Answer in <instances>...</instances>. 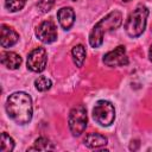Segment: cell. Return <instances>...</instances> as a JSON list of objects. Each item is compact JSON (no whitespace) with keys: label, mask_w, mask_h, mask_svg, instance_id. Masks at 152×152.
<instances>
[{"label":"cell","mask_w":152,"mask_h":152,"mask_svg":"<svg viewBox=\"0 0 152 152\" xmlns=\"http://www.w3.org/2000/svg\"><path fill=\"white\" fill-rule=\"evenodd\" d=\"M7 115L18 125H26L31 121L33 114L32 99L24 91H15L7 97Z\"/></svg>","instance_id":"1"},{"label":"cell","mask_w":152,"mask_h":152,"mask_svg":"<svg viewBox=\"0 0 152 152\" xmlns=\"http://www.w3.org/2000/svg\"><path fill=\"white\" fill-rule=\"evenodd\" d=\"M14 148V140L12 137H10L6 132L1 133V140H0V151L1 152H11Z\"/></svg>","instance_id":"15"},{"label":"cell","mask_w":152,"mask_h":152,"mask_svg":"<svg viewBox=\"0 0 152 152\" xmlns=\"http://www.w3.org/2000/svg\"><path fill=\"white\" fill-rule=\"evenodd\" d=\"M83 142L89 148H100V147L107 145L108 139L100 133H89L86 135Z\"/></svg>","instance_id":"12"},{"label":"cell","mask_w":152,"mask_h":152,"mask_svg":"<svg viewBox=\"0 0 152 152\" xmlns=\"http://www.w3.org/2000/svg\"><path fill=\"white\" fill-rule=\"evenodd\" d=\"M37 38L44 44H51L57 39V27L52 20L42 21L36 28Z\"/></svg>","instance_id":"7"},{"label":"cell","mask_w":152,"mask_h":152,"mask_svg":"<svg viewBox=\"0 0 152 152\" xmlns=\"http://www.w3.org/2000/svg\"><path fill=\"white\" fill-rule=\"evenodd\" d=\"M49 151V150H53V145L50 142V140L45 137H39L36 139L33 147L27 148V151Z\"/></svg>","instance_id":"14"},{"label":"cell","mask_w":152,"mask_h":152,"mask_svg":"<svg viewBox=\"0 0 152 152\" xmlns=\"http://www.w3.org/2000/svg\"><path fill=\"white\" fill-rule=\"evenodd\" d=\"M19 40V34L10 26L2 25L1 26V34H0V44L2 48H11Z\"/></svg>","instance_id":"10"},{"label":"cell","mask_w":152,"mask_h":152,"mask_svg":"<svg viewBox=\"0 0 152 152\" xmlns=\"http://www.w3.org/2000/svg\"><path fill=\"white\" fill-rule=\"evenodd\" d=\"M122 1H125V2H127V1H129V0H122Z\"/></svg>","instance_id":"21"},{"label":"cell","mask_w":152,"mask_h":152,"mask_svg":"<svg viewBox=\"0 0 152 152\" xmlns=\"http://www.w3.org/2000/svg\"><path fill=\"white\" fill-rule=\"evenodd\" d=\"M122 23V14L119 11H112L107 15H104L101 20H99L89 34V44L91 48L96 49L102 45L103 36L107 32L116 30Z\"/></svg>","instance_id":"2"},{"label":"cell","mask_w":152,"mask_h":152,"mask_svg":"<svg viewBox=\"0 0 152 152\" xmlns=\"http://www.w3.org/2000/svg\"><path fill=\"white\" fill-rule=\"evenodd\" d=\"M87 122H88V118H87V109L83 104H77L75 106L70 113H69V118H68V124H69V129L72 133L74 137H80L86 127H87Z\"/></svg>","instance_id":"5"},{"label":"cell","mask_w":152,"mask_h":152,"mask_svg":"<svg viewBox=\"0 0 152 152\" xmlns=\"http://www.w3.org/2000/svg\"><path fill=\"white\" fill-rule=\"evenodd\" d=\"M57 19L62 28L70 30L75 23V12L71 7H62L57 12Z\"/></svg>","instance_id":"9"},{"label":"cell","mask_w":152,"mask_h":152,"mask_svg":"<svg viewBox=\"0 0 152 152\" xmlns=\"http://www.w3.org/2000/svg\"><path fill=\"white\" fill-rule=\"evenodd\" d=\"M0 61L2 63V65H5L7 69L11 70H15L20 66L21 64V57L20 55H18L17 52L13 51H5L1 53Z\"/></svg>","instance_id":"11"},{"label":"cell","mask_w":152,"mask_h":152,"mask_svg":"<svg viewBox=\"0 0 152 152\" xmlns=\"http://www.w3.org/2000/svg\"><path fill=\"white\" fill-rule=\"evenodd\" d=\"M86 55H87L86 48H84L82 44H77V45H75V46L72 48V50H71V56H72V61H74V63L76 64V66L81 68V66L83 65V62H84V59H86Z\"/></svg>","instance_id":"13"},{"label":"cell","mask_w":152,"mask_h":152,"mask_svg":"<svg viewBox=\"0 0 152 152\" xmlns=\"http://www.w3.org/2000/svg\"><path fill=\"white\" fill-rule=\"evenodd\" d=\"M148 8L144 5H139L127 18L125 23V31L131 38H137L142 34L146 27Z\"/></svg>","instance_id":"3"},{"label":"cell","mask_w":152,"mask_h":152,"mask_svg":"<svg viewBox=\"0 0 152 152\" xmlns=\"http://www.w3.org/2000/svg\"><path fill=\"white\" fill-rule=\"evenodd\" d=\"M139 145H140V142H139V140H132L131 141V145H129V150H138V147H139Z\"/></svg>","instance_id":"19"},{"label":"cell","mask_w":152,"mask_h":152,"mask_svg":"<svg viewBox=\"0 0 152 152\" xmlns=\"http://www.w3.org/2000/svg\"><path fill=\"white\" fill-rule=\"evenodd\" d=\"M103 63L110 68L127 65L128 64V57L126 53V48L124 45H119L114 50L107 52L103 56Z\"/></svg>","instance_id":"8"},{"label":"cell","mask_w":152,"mask_h":152,"mask_svg":"<svg viewBox=\"0 0 152 152\" xmlns=\"http://www.w3.org/2000/svg\"><path fill=\"white\" fill-rule=\"evenodd\" d=\"M53 5H55V0H39L37 7L42 13H48L49 11H51Z\"/></svg>","instance_id":"18"},{"label":"cell","mask_w":152,"mask_h":152,"mask_svg":"<svg viewBox=\"0 0 152 152\" xmlns=\"http://www.w3.org/2000/svg\"><path fill=\"white\" fill-rule=\"evenodd\" d=\"M34 86H36V89L37 90H39V91H46V90H49L51 88L52 82L46 76H39L38 78L34 80Z\"/></svg>","instance_id":"16"},{"label":"cell","mask_w":152,"mask_h":152,"mask_svg":"<svg viewBox=\"0 0 152 152\" xmlns=\"http://www.w3.org/2000/svg\"><path fill=\"white\" fill-rule=\"evenodd\" d=\"M93 118L103 127L110 126L115 120L114 104L107 100H99L93 108Z\"/></svg>","instance_id":"4"},{"label":"cell","mask_w":152,"mask_h":152,"mask_svg":"<svg viewBox=\"0 0 152 152\" xmlns=\"http://www.w3.org/2000/svg\"><path fill=\"white\" fill-rule=\"evenodd\" d=\"M25 4H26V0H5V7L10 12H18L23 10Z\"/></svg>","instance_id":"17"},{"label":"cell","mask_w":152,"mask_h":152,"mask_svg":"<svg viewBox=\"0 0 152 152\" xmlns=\"http://www.w3.org/2000/svg\"><path fill=\"white\" fill-rule=\"evenodd\" d=\"M148 59L152 62V45L150 46V50H148Z\"/></svg>","instance_id":"20"},{"label":"cell","mask_w":152,"mask_h":152,"mask_svg":"<svg viewBox=\"0 0 152 152\" xmlns=\"http://www.w3.org/2000/svg\"><path fill=\"white\" fill-rule=\"evenodd\" d=\"M48 63V53L44 48H36L33 49L27 56V69L33 72H42L44 71Z\"/></svg>","instance_id":"6"}]
</instances>
